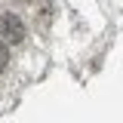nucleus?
Listing matches in <instances>:
<instances>
[{
  "label": "nucleus",
  "instance_id": "nucleus-1",
  "mask_svg": "<svg viewBox=\"0 0 123 123\" xmlns=\"http://www.w3.org/2000/svg\"><path fill=\"white\" fill-rule=\"evenodd\" d=\"M0 37H3L6 43H22V40L28 37V28H25V22L15 12H3L0 15Z\"/></svg>",
  "mask_w": 123,
  "mask_h": 123
},
{
  "label": "nucleus",
  "instance_id": "nucleus-2",
  "mask_svg": "<svg viewBox=\"0 0 123 123\" xmlns=\"http://www.w3.org/2000/svg\"><path fill=\"white\" fill-rule=\"evenodd\" d=\"M6 68H9V49H6V43H3V40H0V74H3Z\"/></svg>",
  "mask_w": 123,
  "mask_h": 123
}]
</instances>
